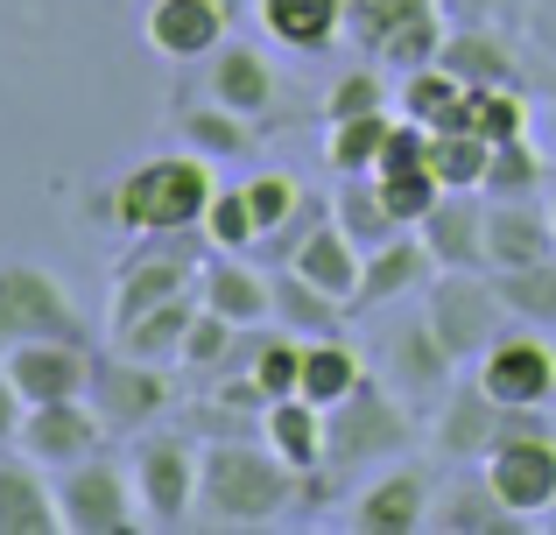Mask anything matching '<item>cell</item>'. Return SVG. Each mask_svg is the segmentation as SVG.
<instances>
[{"instance_id": "31", "label": "cell", "mask_w": 556, "mask_h": 535, "mask_svg": "<svg viewBox=\"0 0 556 535\" xmlns=\"http://www.w3.org/2000/svg\"><path fill=\"white\" fill-rule=\"evenodd\" d=\"M331 219L353 233L359 254H374V247H388L394 233H408V226L388 212V198H380L374 177H339V191H331Z\"/></svg>"}, {"instance_id": "37", "label": "cell", "mask_w": 556, "mask_h": 535, "mask_svg": "<svg viewBox=\"0 0 556 535\" xmlns=\"http://www.w3.org/2000/svg\"><path fill=\"white\" fill-rule=\"evenodd\" d=\"M493 282H501L515 324H535L556 339V254L549 262H529V268H493Z\"/></svg>"}, {"instance_id": "29", "label": "cell", "mask_w": 556, "mask_h": 535, "mask_svg": "<svg viewBox=\"0 0 556 535\" xmlns=\"http://www.w3.org/2000/svg\"><path fill=\"white\" fill-rule=\"evenodd\" d=\"M198 289L177 303H155L149 317H135V324H121L113 331V345L121 353H135V359H155V367H184V339H190V324H198Z\"/></svg>"}, {"instance_id": "47", "label": "cell", "mask_w": 556, "mask_h": 535, "mask_svg": "<svg viewBox=\"0 0 556 535\" xmlns=\"http://www.w3.org/2000/svg\"><path fill=\"white\" fill-rule=\"evenodd\" d=\"M437 8H444L451 28H479V22H493V14H501V0H437Z\"/></svg>"}, {"instance_id": "11", "label": "cell", "mask_w": 556, "mask_h": 535, "mask_svg": "<svg viewBox=\"0 0 556 535\" xmlns=\"http://www.w3.org/2000/svg\"><path fill=\"white\" fill-rule=\"evenodd\" d=\"M198 275H204V262L184 247V233H169V240H155V247H141L135 262L113 268V303H106L113 331L135 324V317H149L155 303L190 296V289H198Z\"/></svg>"}, {"instance_id": "3", "label": "cell", "mask_w": 556, "mask_h": 535, "mask_svg": "<svg viewBox=\"0 0 556 535\" xmlns=\"http://www.w3.org/2000/svg\"><path fill=\"white\" fill-rule=\"evenodd\" d=\"M416 423H408V395H394L388 381H359L353 395H339L325 409V466L331 472H374L394 466L408 451Z\"/></svg>"}, {"instance_id": "2", "label": "cell", "mask_w": 556, "mask_h": 535, "mask_svg": "<svg viewBox=\"0 0 556 535\" xmlns=\"http://www.w3.org/2000/svg\"><path fill=\"white\" fill-rule=\"evenodd\" d=\"M212 155L198 149H169V155H141L121 169L113 183V226L141 240H169V233H198L204 205H212Z\"/></svg>"}, {"instance_id": "21", "label": "cell", "mask_w": 556, "mask_h": 535, "mask_svg": "<svg viewBox=\"0 0 556 535\" xmlns=\"http://www.w3.org/2000/svg\"><path fill=\"white\" fill-rule=\"evenodd\" d=\"M416 233L437 268H486V191H444Z\"/></svg>"}, {"instance_id": "49", "label": "cell", "mask_w": 556, "mask_h": 535, "mask_svg": "<svg viewBox=\"0 0 556 535\" xmlns=\"http://www.w3.org/2000/svg\"><path fill=\"white\" fill-rule=\"evenodd\" d=\"M549 28H556V0H549Z\"/></svg>"}, {"instance_id": "39", "label": "cell", "mask_w": 556, "mask_h": 535, "mask_svg": "<svg viewBox=\"0 0 556 535\" xmlns=\"http://www.w3.org/2000/svg\"><path fill=\"white\" fill-rule=\"evenodd\" d=\"M430 14H444V8H437V0H353V28H345V36L359 42V56H380V42H388L394 28L430 22Z\"/></svg>"}, {"instance_id": "1", "label": "cell", "mask_w": 556, "mask_h": 535, "mask_svg": "<svg viewBox=\"0 0 556 535\" xmlns=\"http://www.w3.org/2000/svg\"><path fill=\"white\" fill-rule=\"evenodd\" d=\"M289 508H303V472L289 458H275L268 444H240V437H218L204 444V472H198V522L190 528H268L282 522Z\"/></svg>"}, {"instance_id": "5", "label": "cell", "mask_w": 556, "mask_h": 535, "mask_svg": "<svg viewBox=\"0 0 556 535\" xmlns=\"http://www.w3.org/2000/svg\"><path fill=\"white\" fill-rule=\"evenodd\" d=\"M127 466H135V494H141V528H190L198 522L204 444L169 437V430H141Z\"/></svg>"}, {"instance_id": "4", "label": "cell", "mask_w": 556, "mask_h": 535, "mask_svg": "<svg viewBox=\"0 0 556 535\" xmlns=\"http://www.w3.org/2000/svg\"><path fill=\"white\" fill-rule=\"evenodd\" d=\"M422 317H430V331L458 359H479L507 324H515L493 268H437V282L422 289Z\"/></svg>"}, {"instance_id": "10", "label": "cell", "mask_w": 556, "mask_h": 535, "mask_svg": "<svg viewBox=\"0 0 556 535\" xmlns=\"http://www.w3.org/2000/svg\"><path fill=\"white\" fill-rule=\"evenodd\" d=\"M479 472L493 480V494H501L521 522H543L556 508V416H543V423H529V430H507Z\"/></svg>"}, {"instance_id": "38", "label": "cell", "mask_w": 556, "mask_h": 535, "mask_svg": "<svg viewBox=\"0 0 556 535\" xmlns=\"http://www.w3.org/2000/svg\"><path fill=\"white\" fill-rule=\"evenodd\" d=\"M204 247L218 254H247L261 247V219H254V198H247V183H232V191H212V205H204Z\"/></svg>"}, {"instance_id": "46", "label": "cell", "mask_w": 556, "mask_h": 535, "mask_svg": "<svg viewBox=\"0 0 556 535\" xmlns=\"http://www.w3.org/2000/svg\"><path fill=\"white\" fill-rule=\"evenodd\" d=\"M22 423H28V402H22V387L8 381V359H0V444L22 437Z\"/></svg>"}, {"instance_id": "44", "label": "cell", "mask_w": 556, "mask_h": 535, "mask_svg": "<svg viewBox=\"0 0 556 535\" xmlns=\"http://www.w3.org/2000/svg\"><path fill=\"white\" fill-rule=\"evenodd\" d=\"M247 331L232 324V317H218V310H198V324H190V339H184V367L190 373H218V367H232V345H240Z\"/></svg>"}, {"instance_id": "25", "label": "cell", "mask_w": 556, "mask_h": 535, "mask_svg": "<svg viewBox=\"0 0 556 535\" xmlns=\"http://www.w3.org/2000/svg\"><path fill=\"white\" fill-rule=\"evenodd\" d=\"M261 28H268V42H282V50H331V42L353 28V0H254Z\"/></svg>"}, {"instance_id": "9", "label": "cell", "mask_w": 556, "mask_h": 535, "mask_svg": "<svg viewBox=\"0 0 556 535\" xmlns=\"http://www.w3.org/2000/svg\"><path fill=\"white\" fill-rule=\"evenodd\" d=\"M169 402H177V387H169V367H155V359H135V353H99L92 367V409L106 416L113 437H141V430H155L169 416Z\"/></svg>"}, {"instance_id": "18", "label": "cell", "mask_w": 556, "mask_h": 535, "mask_svg": "<svg viewBox=\"0 0 556 535\" xmlns=\"http://www.w3.org/2000/svg\"><path fill=\"white\" fill-rule=\"evenodd\" d=\"M226 14L212 8V0H149V14H141V36H149L155 56H169V64H198V56H212L218 42H226Z\"/></svg>"}, {"instance_id": "32", "label": "cell", "mask_w": 556, "mask_h": 535, "mask_svg": "<svg viewBox=\"0 0 556 535\" xmlns=\"http://www.w3.org/2000/svg\"><path fill=\"white\" fill-rule=\"evenodd\" d=\"M303 353H311V339H296V331H247V373L261 381V395L282 402V395H303Z\"/></svg>"}, {"instance_id": "17", "label": "cell", "mask_w": 556, "mask_h": 535, "mask_svg": "<svg viewBox=\"0 0 556 535\" xmlns=\"http://www.w3.org/2000/svg\"><path fill=\"white\" fill-rule=\"evenodd\" d=\"M42 472L50 466H36L22 444L0 451V535H64V500Z\"/></svg>"}, {"instance_id": "22", "label": "cell", "mask_w": 556, "mask_h": 535, "mask_svg": "<svg viewBox=\"0 0 556 535\" xmlns=\"http://www.w3.org/2000/svg\"><path fill=\"white\" fill-rule=\"evenodd\" d=\"M556 254V219L529 198H486V268H529Z\"/></svg>"}, {"instance_id": "50", "label": "cell", "mask_w": 556, "mask_h": 535, "mask_svg": "<svg viewBox=\"0 0 556 535\" xmlns=\"http://www.w3.org/2000/svg\"><path fill=\"white\" fill-rule=\"evenodd\" d=\"M549 219H556V198H549Z\"/></svg>"}, {"instance_id": "43", "label": "cell", "mask_w": 556, "mask_h": 535, "mask_svg": "<svg viewBox=\"0 0 556 535\" xmlns=\"http://www.w3.org/2000/svg\"><path fill=\"white\" fill-rule=\"evenodd\" d=\"M374 183H380V198H388V212L402 226H422L437 212V198H444V183H437L430 163H422V169H380Z\"/></svg>"}, {"instance_id": "45", "label": "cell", "mask_w": 556, "mask_h": 535, "mask_svg": "<svg viewBox=\"0 0 556 535\" xmlns=\"http://www.w3.org/2000/svg\"><path fill=\"white\" fill-rule=\"evenodd\" d=\"M247 198H254V219H261V240H275L289 219L303 212V183L289 177V169H261L254 183H247Z\"/></svg>"}, {"instance_id": "41", "label": "cell", "mask_w": 556, "mask_h": 535, "mask_svg": "<svg viewBox=\"0 0 556 535\" xmlns=\"http://www.w3.org/2000/svg\"><path fill=\"white\" fill-rule=\"evenodd\" d=\"M472 127L486 141H521L535 127V106L521 85H486V92H472Z\"/></svg>"}, {"instance_id": "14", "label": "cell", "mask_w": 556, "mask_h": 535, "mask_svg": "<svg viewBox=\"0 0 556 535\" xmlns=\"http://www.w3.org/2000/svg\"><path fill=\"white\" fill-rule=\"evenodd\" d=\"M106 437H113V430H106V416L92 409V395H71V402H36L14 444H22L36 466L64 472V466H78V458H92Z\"/></svg>"}, {"instance_id": "7", "label": "cell", "mask_w": 556, "mask_h": 535, "mask_svg": "<svg viewBox=\"0 0 556 535\" xmlns=\"http://www.w3.org/2000/svg\"><path fill=\"white\" fill-rule=\"evenodd\" d=\"M56 500H64V535H127V528H141L135 466H121V458H106V451L64 466Z\"/></svg>"}, {"instance_id": "24", "label": "cell", "mask_w": 556, "mask_h": 535, "mask_svg": "<svg viewBox=\"0 0 556 535\" xmlns=\"http://www.w3.org/2000/svg\"><path fill=\"white\" fill-rule=\"evenodd\" d=\"M430 528L437 535H515V528H529V522L493 494L486 472H465V480H451L444 494L430 500Z\"/></svg>"}, {"instance_id": "26", "label": "cell", "mask_w": 556, "mask_h": 535, "mask_svg": "<svg viewBox=\"0 0 556 535\" xmlns=\"http://www.w3.org/2000/svg\"><path fill=\"white\" fill-rule=\"evenodd\" d=\"M289 268H303L317 289H331L339 303H353V289H359V268H367V254H359V247H353V233H345V226L325 212V219H317L311 233H303L296 247H289Z\"/></svg>"}, {"instance_id": "23", "label": "cell", "mask_w": 556, "mask_h": 535, "mask_svg": "<svg viewBox=\"0 0 556 535\" xmlns=\"http://www.w3.org/2000/svg\"><path fill=\"white\" fill-rule=\"evenodd\" d=\"M212 99L232 113H247V120H275V106H282V85H275V64L254 50V42H218L212 50Z\"/></svg>"}, {"instance_id": "8", "label": "cell", "mask_w": 556, "mask_h": 535, "mask_svg": "<svg viewBox=\"0 0 556 535\" xmlns=\"http://www.w3.org/2000/svg\"><path fill=\"white\" fill-rule=\"evenodd\" d=\"M472 381L507 409H556V345L535 324H507L486 353L472 359Z\"/></svg>"}, {"instance_id": "13", "label": "cell", "mask_w": 556, "mask_h": 535, "mask_svg": "<svg viewBox=\"0 0 556 535\" xmlns=\"http://www.w3.org/2000/svg\"><path fill=\"white\" fill-rule=\"evenodd\" d=\"M430 480H422L416 466H374V480L353 494V508H345V528L353 535H416L430 528Z\"/></svg>"}, {"instance_id": "19", "label": "cell", "mask_w": 556, "mask_h": 535, "mask_svg": "<svg viewBox=\"0 0 556 535\" xmlns=\"http://www.w3.org/2000/svg\"><path fill=\"white\" fill-rule=\"evenodd\" d=\"M437 282V254L422 247V233L408 226V233H394L388 247L367 254V268H359V289H353V310H380V303H402L416 296V289Z\"/></svg>"}, {"instance_id": "42", "label": "cell", "mask_w": 556, "mask_h": 535, "mask_svg": "<svg viewBox=\"0 0 556 535\" xmlns=\"http://www.w3.org/2000/svg\"><path fill=\"white\" fill-rule=\"evenodd\" d=\"M353 113H388V64H353L331 78L325 120H353Z\"/></svg>"}, {"instance_id": "20", "label": "cell", "mask_w": 556, "mask_h": 535, "mask_svg": "<svg viewBox=\"0 0 556 535\" xmlns=\"http://www.w3.org/2000/svg\"><path fill=\"white\" fill-rule=\"evenodd\" d=\"M198 303L218 310V317H232L240 331H254V324L275 317V282L261 268H247V254H218L212 247V262L198 275Z\"/></svg>"}, {"instance_id": "33", "label": "cell", "mask_w": 556, "mask_h": 535, "mask_svg": "<svg viewBox=\"0 0 556 535\" xmlns=\"http://www.w3.org/2000/svg\"><path fill=\"white\" fill-rule=\"evenodd\" d=\"M394 113H353V120H325V169L339 177H374L380 149H388Z\"/></svg>"}, {"instance_id": "12", "label": "cell", "mask_w": 556, "mask_h": 535, "mask_svg": "<svg viewBox=\"0 0 556 535\" xmlns=\"http://www.w3.org/2000/svg\"><path fill=\"white\" fill-rule=\"evenodd\" d=\"M8 381L22 387V402L36 409V402H71V395H92V339H22L8 345Z\"/></svg>"}, {"instance_id": "6", "label": "cell", "mask_w": 556, "mask_h": 535, "mask_svg": "<svg viewBox=\"0 0 556 535\" xmlns=\"http://www.w3.org/2000/svg\"><path fill=\"white\" fill-rule=\"evenodd\" d=\"M22 339H92V324L42 262H0V345Z\"/></svg>"}, {"instance_id": "35", "label": "cell", "mask_w": 556, "mask_h": 535, "mask_svg": "<svg viewBox=\"0 0 556 535\" xmlns=\"http://www.w3.org/2000/svg\"><path fill=\"white\" fill-rule=\"evenodd\" d=\"M359 381H367V359H359V345H353V339H339V331L311 339V353H303V395L331 409V402L353 395Z\"/></svg>"}, {"instance_id": "30", "label": "cell", "mask_w": 556, "mask_h": 535, "mask_svg": "<svg viewBox=\"0 0 556 535\" xmlns=\"http://www.w3.org/2000/svg\"><path fill=\"white\" fill-rule=\"evenodd\" d=\"M437 64L458 71L472 92H486V85H521V64H515V50L493 36V22H479V28H451V36H444V56H437Z\"/></svg>"}, {"instance_id": "27", "label": "cell", "mask_w": 556, "mask_h": 535, "mask_svg": "<svg viewBox=\"0 0 556 535\" xmlns=\"http://www.w3.org/2000/svg\"><path fill=\"white\" fill-rule=\"evenodd\" d=\"M261 444L275 458H289L296 472H317L325 466V402L311 395H282L261 409Z\"/></svg>"}, {"instance_id": "15", "label": "cell", "mask_w": 556, "mask_h": 535, "mask_svg": "<svg viewBox=\"0 0 556 535\" xmlns=\"http://www.w3.org/2000/svg\"><path fill=\"white\" fill-rule=\"evenodd\" d=\"M501 423H507V402H493L479 381H451V395L437 402L430 437L451 466H486V451L501 444Z\"/></svg>"}, {"instance_id": "40", "label": "cell", "mask_w": 556, "mask_h": 535, "mask_svg": "<svg viewBox=\"0 0 556 535\" xmlns=\"http://www.w3.org/2000/svg\"><path fill=\"white\" fill-rule=\"evenodd\" d=\"M543 149L529 135L521 141H493V169H486V198H535L543 191Z\"/></svg>"}, {"instance_id": "16", "label": "cell", "mask_w": 556, "mask_h": 535, "mask_svg": "<svg viewBox=\"0 0 556 535\" xmlns=\"http://www.w3.org/2000/svg\"><path fill=\"white\" fill-rule=\"evenodd\" d=\"M458 367L465 359L430 331V317H416V324H402L388 339V381H394V395H408V402H444L451 381H458Z\"/></svg>"}, {"instance_id": "48", "label": "cell", "mask_w": 556, "mask_h": 535, "mask_svg": "<svg viewBox=\"0 0 556 535\" xmlns=\"http://www.w3.org/2000/svg\"><path fill=\"white\" fill-rule=\"evenodd\" d=\"M218 14H226V22H240V8H254V0H212Z\"/></svg>"}, {"instance_id": "28", "label": "cell", "mask_w": 556, "mask_h": 535, "mask_svg": "<svg viewBox=\"0 0 556 535\" xmlns=\"http://www.w3.org/2000/svg\"><path fill=\"white\" fill-rule=\"evenodd\" d=\"M275 282V324L282 331H296V339H325V331H345V310H353V303H339L331 296V289H317L311 275L303 268H275L268 275Z\"/></svg>"}, {"instance_id": "34", "label": "cell", "mask_w": 556, "mask_h": 535, "mask_svg": "<svg viewBox=\"0 0 556 535\" xmlns=\"http://www.w3.org/2000/svg\"><path fill=\"white\" fill-rule=\"evenodd\" d=\"M430 169L444 191H486L493 141L472 135V127H430Z\"/></svg>"}, {"instance_id": "36", "label": "cell", "mask_w": 556, "mask_h": 535, "mask_svg": "<svg viewBox=\"0 0 556 535\" xmlns=\"http://www.w3.org/2000/svg\"><path fill=\"white\" fill-rule=\"evenodd\" d=\"M177 135L190 141L198 155H212V163H232V155H247L254 149V120L247 113H232V106H184L177 113Z\"/></svg>"}]
</instances>
